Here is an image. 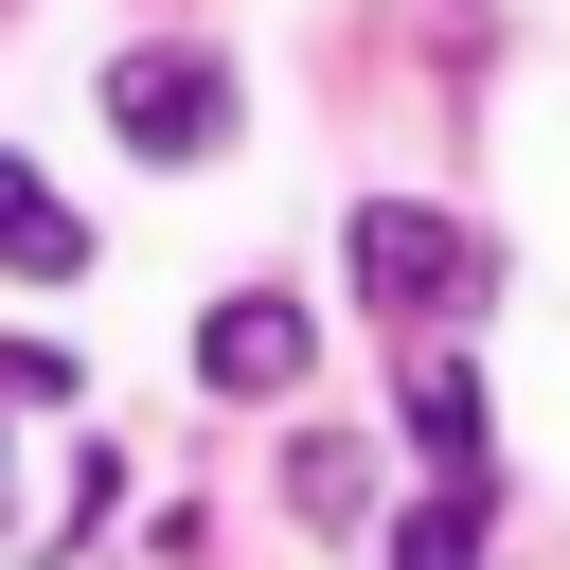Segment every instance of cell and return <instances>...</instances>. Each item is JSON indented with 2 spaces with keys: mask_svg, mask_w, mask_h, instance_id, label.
Here are the masks:
<instances>
[{
  "mask_svg": "<svg viewBox=\"0 0 570 570\" xmlns=\"http://www.w3.org/2000/svg\"><path fill=\"white\" fill-rule=\"evenodd\" d=\"M356 285H374L410 338H463V321L499 303V249H481L463 214H428V196H356Z\"/></svg>",
  "mask_w": 570,
  "mask_h": 570,
  "instance_id": "cell-1",
  "label": "cell"
},
{
  "mask_svg": "<svg viewBox=\"0 0 570 570\" xmlns=\"http://www.w3.org/2000/svg\"><path fill=\"white\" fill-rule=\"evenodd\" d=\"M107 125H125L142 160H214V142H232V53H196V36H125V53H107Z\"/></svg>",
  "mask_w": 570,
  "mask_h": 570,
  "instance_id": "cell-2",
  "label": "cell"
},
{
  "mask_svg": "<svg viewBox=\"0 0 570 570\" xmlns=\"http://www.w3.org/2000/svg\"><path fill=\"white\" fill-rule=\"evenodd\" d=\"M196 374H214V392H303V374H321V321L267 303V285H232V303L196 321Z\"/></svg>",
  "mask_w": 570,
  "mask_h": 570,
  "instance_id": "cell-3",
  "label": "cell"
},
{
  "mask_svg": "<svg viewBox=\"0 0 570 570\" xmlns=\"http://www.w3.org/2000/svg\"><path fill=\"white\" fill-rule=\"evenodd\" d=\"M392 428H410L428 481H481V374H463V356H410V410H392Z\"/></svg>",
  "mask_w": 570,
  "mask_h": 570,
  "instance_id": "cell-4",
  "label": "cell"
},
{
  "mask_svg": "<svg viewBox=\"0 0 570 570\" xmlns=\"http://www.w3.org/2000/svg\"><path fill=\"white\" fill-rule=\"evenodd\" d=\"M0 267H18V285H71V267H89V232H71V196H53L36 160H0Z\"/></svg>",
  "mask_w": 570,
  "mask_h": 570,
  "instance_id": "cell-5",
  "label": "cell"
},
{
  "mask_svg": "<svg viewBox=\"0 0 570 570\" xmlns=\"http://www.w3.org/2000/svg\"><path fill=\"white\" fill-rule=\"evenodd\" d=\"M392 570H481V481H428V517L392 534Z\"/></svg>",
  "mask_w": 570,
  "mask_h": 570,
  "instance_id": "cell-6",
  "label": "cell"
},
{
  "mask_svg": "<svg viewBox=\"0 0 570 570\" xmlns=\"http://www.w3.org/2000/svg\"><path fill=\"white\" fill-rule=\"evenodd\" d=\"M285 499H303V517H356V445H338V428H321V445H285Z\"/></svg>",
  "mask_w": 570,
  "mask_h": 570,
  "instance_id": "cell-7",
  "label": "cell"
},
{
  "mask_svg": "<svg viewBox=\"0 0 570 570\" xmlns=\"http://www.w3.org/2000/svg\"><path fill=\"white\" fill-rule=\"evenodd\" d=\"M0 392H18V410H71V356H53V338H0Z\"/></svg>",
  "mask_w": 570,
  "mask_h": 570,
  "instance_id": "cell-8",
  "label": "cell"
},
{
  "mask_svg": "<svg viewBox=\"0 0 570 570\" xmlns=\"http://www.w3.org/2000/svg\"><path fill=\"white\" fill-rule=\"evenodd\" d=\"M0 517H18V463H0Z\"/></svg>",
  "mask_w": 570,
  "mask_h": 570,
  "instance_id": "cell-9",
  "label": "cell"
}]
</instances>
